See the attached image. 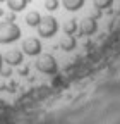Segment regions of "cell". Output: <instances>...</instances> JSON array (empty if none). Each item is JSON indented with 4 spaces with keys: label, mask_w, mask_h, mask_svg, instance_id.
<instances>
[{
    "label": "cell",
    "mask_w": 120,
    "mask_h": 124,
    "mask_svg": "<svg viewBox=\"0 0 120 124\" xmlns=\"http://www.w3.org/2000/svg\"><path fill=\"white\" fill-rule=\"evenodd\" d=\"M2 67H4V57L0 55V71H2Z\"/></svg>",
    "instance_id": "cell-17"
},
{
    "label": "cell",
    "mask_w": 120,
    "mask_h": 124,
    "mask_svg": "<svg viewBox=\"0 0 120 124\" xmlns=\"http://www.w3.org/2000/svg\"><path fill=\"white\" fill-rule=\"evenodd\" d=\"M34 66H36V69H38L40 72H45V74H55V72L58 71L57 60H55V57L50 55V54H43V55H40V59L36 60Z\"/></svg>",
    "instance_id": "cell-3"
},
{
    "label": "cell",
    "mask_w": 120,
    "mask_h": 124,
    "mask_svg": "<svg viewBox=\"0 0 120 124\" xmlns=\"http://www.w3.org/2000/svg\"><path fill=\"white\" fill-rule=\"evenodd\" d=\"M5 19H7L9 23H14V21H16V12H12V10H10V14L5 16Z\"/></svg>",
    "instance_id": "cell-15"
},
{
    "label": "cell",
    "mask_w": 120,
    "mask_h": 124,
    "mask_svg": "<svg viewBox=\"0 0 120 124\" xmlns=\"http://www.w3.org/2000/svg\"><path fill=\"white\" fill-rule=\"evenodd\" d=\"M60 46H62V50H65V52L74 50L76 48V38H74L72 35H65L62 38V41H60Z\"/></svg>",
    "instance_id": "cell-8"
},
{
    "label": "cell",
    "mask_w": 120,
    "mask_h": 124,
    "mask_svg": "<svg viewBox=\"0 0 120 124\" xmlns=\"http://www.w3.org/2000/svg\"><path fill=\"white\" fill-rule=\"evenodd\" d=\"M96 29H98V24H96V19H94V17H86V19L81 21V26H79L81 35H84V36L94 35Z\"/></svg>",
    "instance_id": "cell-5"
},
{
    "label": "cell",
    "mask_w": 120,
    "mask_h": 124,
    "mask_svg": "<svg viewBox=\"0 0 120 124\" xmlns=\"http://www.w3.org/2000/svg\"><path fill=\"white\" fill-rule=\"evenodd\" d=\"M57 31H58V23L55 17H52V16L41 17V23L38 26V35L41 38H52L57 35Z\"/></svg>",
    "instance_id": "cell-2"
},
{
    "label": "cell",
    "mask_w": 120,
    "mask_h": 124,
    "mask_svg": "<svg viewBox=\"0 0 120 124\" xmlns=\"http://www.w3.org/2000/svg\"><path fill=\"white\" fill-rule=\"evenodd\" d=\"M21 38V28L16 23H0V43H12Z\"/></svg>",
    "instance_id": "cell-1"
},
{
    "label": "cell",
    "mask_w": 120,
    "mask_h": 124,
    "mask_svg": "<svg viewBox=\"0 0 120 124\" xmlns=\"http://www.w3.org/2000/svg\"><path fill=\"white\" fill-rule=\"evenodd\" d=\"M26 24L27 26H31V28H38L40 23H41V14L36 12V10H31V12H27L26 14Z\"/></svg>",
    "instance_id": "cell-7"
},
{
    "label": "cell",
    "mask_w": 120,
    "mask_h": 124,
    "mask_svg": "<svg viewBox=\"0 0 120 124\" xmlns=\"http://www.w3.org/2000/svg\"><path fill=\"white\" fill-rule=\"evenodd\" d=\"M0 74H2L4 78H9V76L12 74V69H10V67H5V69L2 67V71H0Z\"/></svg>",
    "instance_id": "cell-14"
},
{
    "label": "cell",
    "mask_w": 120,
    "mask_h": 124,
    "mask_svg": "<svg viewBox=\"0 0 120 124\" xmlns=\"http://www.w3.org/2000/svg\"><path fill=\"white\" fill-rule=\"evenodd\" d=\"M27 2L29 0H7V5H9V9L12 12H21V10L26 9Z\"/></svg>",
    "instance_id": "cell-9"
},
{
    "label": "cell",
    "mask_w": 120,
    "mask_h": 124,
    "mask_svg": "<svg viewBox=\"0 0 120 124\" xmlns=\"http://www.w3.org/2000/svg\"><path fill=\"white\" fill-rule=\"evenodd\" d=\"M4 60L12 67V66H19L22 64V52L19 50H9L5 55H4Z\"/></svg>",
    "instance_id": "cell-6"
},
{
    "label": "cell",
    "mask_w": 120,
    "mask_h": 124,
    "mask_svg": "<svg viewBox=\"0 0 120 124\" xmlns=\"http://www.w3.org/2000/svg\"><path fill=\"white\" fill-rule=\"evenodd\" d=\"M93 4H94V7H96V9L103 10V9H108V7H112L113 0H93Z\"/></svg>",
    "instance_id": "cell-12"
},
{
    "label": "cell",
    "mask_w": 120,
    "mask_h": 124,
    "mask_svg": "<svg viewBox=\"0 0 120 124\" xmlns=\"http://www.w3.org/2000/svg\"><path fill=\"white\" fill-rule=\"evenodd\" d=\"M77 19H69V21H65V24H64V31H65V35H74L77 31Z\"/></svg>",
    "instance_id": "cell-11"
},
{
    "label": "cell",
    "mask_w": 120,
    "mask_h": 124,
    "mask_svg": "<svg viewBox=\"0 0 120 124\" xmlns=\"http://www.w3.org/2000/svg\"><path fill=\"white\" fill-rule=\"evenodd\" d=\"M19 72H21V74H22V76H24V74H27V72H29V69H27V67H22V69H21V71H19Z\"/></svg>",
    "instance_id": "cell-16"
},
{
    "label": "cell",
    "mask_w": 120,
    "mask_h": 124,
    "mask_svg": "<svg viewBox=\"0 0 120 124\" xmlns=\"http://www.w3.org/2000/svg\"><path fill=\"white\" fill-rule=\"evenodd\" d=\"M62 5L65 7V10L76 12L84 5V0H62Z\"/></svg>",
    "instance_id": "cell-10"
},
{
    "label": "cell",
    "mask_w": 120,
    "mask_h": 124,
    "mask_svg": "<svg viewBox=\"0 0 120 124\" xmlns=\"http://www.w3.org/2000/svg\"><path fill=\"white\" fill-rule=\"evenodd\" d=\"M45 9L50 10V12L57 10L58 9V0H45Z\"/></svg>",
    "instance_id": "cell-13"
},
{
    "label": "cell",
    "mask_w": 120,
    "mask_h": 124,
    "mask_svg": "<svg viewBox=\"0 0 120 124\" xmlns=\"http://www.w3.org/2000/svg\"><path fill=\"white\" fill-rule=\"evenodd\" d=\"M0 16H4V10H2V9H0Z\"/></svg>",
    "instance_id": "cell-18"
},
{
    "label": "cell",
    "mask_w": 120,
    "mask_h": 124,
    "mask_svg": "<svg viewBox=\"0 0 120 124\" xmlns=\"http://www.w3.org/2000/svg\"><path fill=\"white\" fill-rule=\"evenodd\" d=\"M2 2H7V0H0V4H2Z\"/></svg>",
    "instance_id": "cell-19"
},
{
    "label": "cell",
    "mask_w": 120,
    "mask_h": 124,
    "mask_svg": "<svg viewBox=\"0 0 120 124\" xmlns=\"http://www.w3.org/2000/svg\"><path fill=\"white\" fill-rule=\"evenodd\" d=\"M22 52L26 54V55H29V57H36V55H40L41 54V43H40V40L38 38H26L24 41H22Z\"/></svg>",
    "instance_id": "cell-4"
}]
</instances>
